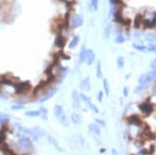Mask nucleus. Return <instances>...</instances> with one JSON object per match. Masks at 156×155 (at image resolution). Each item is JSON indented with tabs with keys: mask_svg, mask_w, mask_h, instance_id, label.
<instances>
[{
	"mask_svg": "<svg viewBox=\"0 0 156 155\" xmlns=\"http://www.w3.org/2000/svg\"><path fill=\"white\" fill-rule=\"evenodd\" d=\"M17 137L18 140L16 142V146L20 150L25 153L32 152L34 150V144L30 137H28L26 134H17Z\"/></svg>",
	"mask_w": 156,
	"mask_h": 155,
	"instance_id": "obj_1",
	"label": "nucleus"
},
{
	"mask_svg": "<svg viewBox=\"0 0 156 155\" xmlns=\"http://www.w3.org/2000/svg\"><path fill=\"white\" fill-rule=\"evenodd\" d=\"M155 78H156V71L155 69L150 71H148V73L142 75L140 77V79H139V87L137 88L136 91H140V90H142V89H145V88L147 87V85L149 84L152 80H154Z\"/></svg>",
	"mask_w": 156,
	"mask_h": 155,
	"instance_id": "obj_2",
	"label": "nucleus"
},
{
	"mask_svg": "<svg viewBox=\"0 0 156 155\" xmlns=\"http://www.w3.org/2000/svg\"><path fill=\"white\" fill-rule=\"evenodd\" d=\"M13 87H14V92H15L17 95H25V94H28L29 91L32 89L30 82H28V81L17 82Z\"/></svg>",
	"mask_w": 156,
	"mask_h": 155,
	"instance_id": "obj_3",
	"label": "nucleus"
},
{
	"mask_svg": "<svg viewBox=\"0 0 156 155\" xmlns=\"http://www.w3.org/2000/svg\"><path fill=\"white\" fill-rule=\"evenodd\" d=\"M56 92H57V87H52L50 89L45 90V92L42 94V97L39 98V103H44L46 101H48L56 94Z\"/></svg>",
	"mask_w": 156,
	"mask_h": 155,
	"instance_id": "obj_4",
	"label": "nucleus"
},
{
	"mask_svg": "<svg viewBox=\"0 0 156 155\" xmlns=\"http://www.w3.org/2000/svg\"><path fill=\"white\" fill-rule=\"evenodd\" d=\"M69 20H71V21H69L71 22V26L73 28V29L82 27L83 24H84V18H83V16L80 13L73 14Z\"/></svg>",
	"mask_w": 156,
	"mask_h": 155,
	"instance_id": "obj_5",
	"label": "nucleus"
},
{
	"mask_svg": "<svg viewBox=\"0 0 156 155\" xmlns=\"http://www.w3.org/2000/svg\"><path fill=\"white\" fill-rule=\"evenodd\" d=\"M80 96H81V100L84 101V102L86 103V105H87V106L90 108V109L93 110V111H94L95 113H99L98 107H97V106L95 104H93V102H92L91 98H90V97L87 95V94L82 93V94H80Z\"/></svg>",
	"mask_w": 156,
	"mask_h": 155,
	"instance_id": "obj_6",
	"label": "nucleus"
},
{
	"mask_svg": "<svg viewBox=\"0 0 156 155\" xmlns=\"http://www.w3.org/2000/svg\"><path fill=\"white\" fill-rule=\"evenodd\" d=\"M139 109L145 114V115H150V114L153 112V105L150 102H143L139 105Z\"/></svg>",
	"mask_w": 156,
	"mask_h": 155,
	"instance_id": "obj_7",
	"label": "nucleus"
},
{
	"mask_svg": "<svg viewBox=\"0 0 156 155\" xmlns=\"http://www.w3.org/2000/svg\"><path fill=\"white\" fill-rule=\"evenodd\" d=\"M71 100H73V107L75 110H79L81 108V96L76 90L71 93Z\"/></svg>",
	"mask_w": 156,
	"mask_h": 155,
	"instance_id": "obj_8",
	"label": "nucleus"
},
{
	"mask_svg": "<svg viewBox=\"0 0 156 155\" xmlns=\"http://www.w3.org/2000/svg\"><path fill=\"white\" fill-rule=\"evenodd\" d=\"M67 39L65 38L64 36H62L61 34H59V35H57V37L55 38V40H54V44H55V46L56 47H58V48H63L64 46L67 45Z\"/></svg>",
	"mask_w": 156,
	"mask_h": 155,
	"instance_id": "obj_9",
	"label": "nucleus"
},
{
	"mask_svg": "<svg viewBox=\"0 0 156 155\" xmlns=\"http://www.w3.org/2000/svg\"><path fill=\"white\" fill-rule=\"evenodd\" d=\"M126 121H128V123H130V125H142V119H141L140 116L137 115V114H133V115L128 116V119H126Z\"/></svg>",
	"mask_w": 156,
	"mask_h": 155,
	"instance_id": "obj_10",
	"label": "nucleus"
},
{
	"mask_svg": "<svg viewBox=\"0 0 156 155\" xmlns=\"http://www.w3.org/2000/svg\"><path fill=\"white\" fill-rule=\"evenodd\" d=\"M47 140H48V143L50 144L51 146L54 147V148L56 149L58 152H62V151H63L61 147H60L59 143L56 141V139H55L54 137H52V136H50V135H49V136H47Z\"/></svg>",
	"mask_w": 156,
	"mask_h": 155,
	"instance_id": "obj_11",
	"label": "nucleus"
},
{
	"mask_svg": "<svg viewBox=\"0 0 156 155\" xmlns=\"http://www.w3.org/2000/svg\"><path fill=\"white\" fill-rule=\"evenodd\" d=\"M56 119H57L58 123H59L62 127H64V128H69V119H67L65 112H63L62 114H60L58 117H56Z\"/></svg>",
	"mask_w": 156,
	"mask_h": 155,
	"instance_id": "obj_12",
	"label": "nucleus"
},
{
	"mask_svg": "<svg viewBox=\"0 0 156 155\" xmlns=\"http://www.w3.org/2000/svg\"><path fill=\"white\" fill-rule=\"evenodd\" d=\"M95 58H96V55H95V52L92 49H88L87 51V56H86V62L89 65H92L94 63Z\"/></svg>",
	"mask_w": 156,
	"mask_h": 155,
	"instance_id": "obj_13",
	"label": "nucleus"
},
{
	"mask_svg": "<svg viewBox=\"0 0 156 155\" xmlns=\"http://www.w3.org/2000/svg\"><path fill=\"white\" fill-rule=\"evenodd\" d=\"M80 88L85 92H89L91 90V83H90L89 78H86V79L82 80V82L80 84Z\"/></svg>",
	"mask_w": 156,
	"mask_h": 155,
	"instance_id": "obj_14",
	"label": "nucleus"
},
{
	"mask_svg": "<svg viewBox=\"0 0 156 155\" xmlns=\"http://www.w3.org/2000/svg\"><path fill=\"white\" fill-rule=\"evenodd\" d=\"M32 130L34 131V133L37 135V137L39 138V139H40L41 137H44V136L46 135V132H45V131H44L43 129L40 128V127H38V125H35V127H33Z\"/></svg>",
	"mask_w": 156,
	"mask_h": 155,
	"instance_id": "obj_15",
	"label": "nucleus"
},
{
	"mask_svg": "<svg viewBox=\"0 0 156 155\" xmlns=\"http://www.w3.org/2000/svg\"><path fill=\"white\" fill-rule=\"evenodd\" d=\"M87 51L88 49L86 47H83L80 51V54H79V62L83 63V62L86 61V56H87Z\"/></svg>",
	"mask_w": 156,
	"mask_h": 155,
	"instance_id": "obj_16",
	"label": "nucleus"
},
{
	"mask_svg": "<svg viewBox=\"0 0 156 155\" xmlns=\"http://www.w3.org/2000/svg\"><path fill=\"white\" fill-rule=\"evenodd\" d=\"M89 127H90V131H91L93 134L96 135V136H100L101 130H100V127H99L97 123H91Z\"/></svg>",
	"mask_w": 156,
	"mask_h": 155,
	"instance_id": "obj_17",
	"label": "nucleus"
},
{
	"mask_svg": "<svg viewBox=\"0 0 156 155\" xmlns=\"http://www.w3.org/2000/svg\"><path fill=\"white\" fill-rule=\"evenodd\" d=\"M71 123H73V125H81V123H82V119H81V116L79 115L78 113H73L71 115Z\"/></svg>",
	"mask_w": 156,
	"mask_h": 155,
	"instance_id": "obj_18",
	"label": "nucleus"
},
{
	"mask_svg": "<svg viewBox=\"0 0 156 155\" xmlns=\"http://www.w3.org/2000/svg\"><path fill=\"white\" fill-rule=\"evenodd\" d=\"M79 42H80V36H73V38H71V42H69V47L71 48V49H73V48H76L77 46H78Z\"/></svg>",
	"mask_w": 156,
	"mask_h": 155,
	"instance_id": "obj_19",
	"label": "nucleus"
},
{
	"mask_svg": "<svg viewBox=\"0 0 156 155\" xmlns=\"http://www.w3.org/2000/svg\"><path fill=\"white\" fill-rule=\"evenodd\" d=\"M64 112L63 110V107H62L61 105L57 104V105H55L54 108H53V113H54L55 117H58V116L60 115V114H62Z\"/></svg>",
	"mask_w": 156,
	"mask_h": 155,
	"instance_id": "obj_20",
	"label": "nucleus"
},
{
	"mask_svg": "<svg viewBox=\"0 0 156 155\" xmlns=\"http://www.w3.org/2000/svg\"><path fill=\"white\" fill-rule=\"evenodd\" d=\"M40 111V117H42L43 121H47L48 119V110L46 107H41L39 109Z\"/></svg>",
	"mask_w": 156,
	"mask_h": 155,
	"instance_id": "obj_21",
	"label": "nucleus"
},
{
	"mask_svg": "<svg viewBox=\"0 0 156 155\" xmlns=\"http://www.w3.org/2000/svg\"><path fill=\"white\" fill-rule=\"evenodd\" d=\"M142 22H143V16L142 14H137V16H136V18H135V22H134V26H135L136 29L141 27Z\"/></svg>",
	"mask_w": 156,
	"mask_h": 155,
	"instance_id": "obj_22",
	"label": "nucleus"
},
{
	"mask_svg": "<svg viewBox=\"0 0 156 155\" xmlns=\"http://www.w3.org/2000/svg\"><path fill=\"white\" fill-rule=\"evenodd\" d=\"M25 115L29 117H38L40 116V111L39 110H29L25 112Z\"/></svg>",
	"mask_w": 156,
	"mask_h": 155,
	"instance_id": "obj_23",
	"label": "nucleus"
},
{
	"mask_svg": "<svg viewBox=\"0 0 156 155\" xmlns=\"http://www.w3.org/2000/svg\"><path fill=\"white\" fill-rule=\"evenodd\" d=\"M143 136H144V137L146 138V139H149V140L155 139V135H154L153 133H152L151 131H150L148 128H147L146 131H145V132L143 133Z\"/></svg>",
	"mask_w": 156,
	"mask_h": 155,
	"instance_id": "obj_24",
	"label": "nucleus"
},
{
	"mask_svg": "<svg viewBox=\"0 0 156 155\" xmlns=\"http://www.w3.org/2000/svg\"><path fill=\"white\" fill-rule=\"evenodd\" d=\"M96 75L98 79H102V66H101L100 60H98L96 64Z\"/></svg>",
	"mask_w": 156,
	"mask_h": 155,
	"instance_id": "obj_25",
	"label": "nucleus"
},
{
	"mask_svg": "<svg viewBox=\"0 0 156 155\" xmlns=\"http://www.w3.org/2000/svg\"><path fill=\"white\" fill-rule=\"evenodd\" d=\"M124 41H126V38H124V35H122V34L117 35V36L114 38V43H116V44H122Z\"/></svg>",
	"mask_w": 156,
	"mask_h": 155,
	"instance_id": "obj_26",
	"label": "nucleus"
},
{
	"mask_svg": "<svg viewBox=\"0 0 156 155\" xmlns=\"http://www.w3.org/2000/svg\"><path fill=\"white\" fill-rule=\"evenodd\" d=\"M116 65L119 69H122L124 65V58L122 56H119L118 58L116 59Z\"/></svg>",
	"mask_w": 156,
	"mask_h": 155,
	"instance_id": "obj_27",
	"label": "nucleus"
},
{
	"mask_svg": "<svg viewBox=\"0 0 156 155\" xmlns=\"http://www.w3.org/2000/svg\"><path fill=\"white\" fill-rule=\"evenodd\" d=\"M23 109H25V105L22 104V103H17V104L11 105V110H14V111H17V110H23Z\"/></svg>",
	"mask_w": 156,
	"mask_h": 155,
	"instance_id": "obj_28",
	"label": "nucleus"
},
{
	"mask_svg": "<svg viewBox=\"0 0 156 155\" xmlns=\"http://www.w3.org/2000/svg\"><path fill=\"white\" fill-rule=\"evenodd\" d=\"M110 33H111V26L108 25V26H106V28L104 29V34H103L104 39H108V38H109V37H110Z\"/></svg>",
	"mask_w": 156,
	"mask_h": 155,
	"instance_id": "obj_29",
	"label": "nucleus"
},
{
	"mask_svg": "<svg viewBox=\"0 0 156 155\" xmlns=\"http://www.w3.org/2000/svg\"><path fill=\"white\" fill-rule=\"evenodd\" d=\"M103 88H104V91H105V94L106 95H109V92H110V89H109V83L106 79L103 80Z\"/></svg>",
	"mask_w": 156,
	"mask_h": 155,
	"instance_id": "obj_30",
	"label": "nucleus"
},
{
	"mask_svg": "<svg viewBox=\"0 0 156 155\" xmlns=\"http://www.w3.org/2000/svg\"><path fill=\"white\" fill-rule=\"evenodd\" d=\"M98 4H99V0H91V9L93 11H96L98 9Z\"/></svg>",
	"mask_w": 156,
	"mask_h": 155,
	"instance_id": "obj_31",
	"label": "nucleus"
},
{
	"mask_svg": "<svg viewBox=\"0 0 156 155\" xmlns=\"http://www.w3.org/2000/svg\"><path fill=\"white\" fill-rule=\"evenodd\" d=\"M133 48H134V49H136V50H138V51L146 50V47H145L144 45H142V44H134Z\"/></svg>",
	"mask_w": 156,
	"mask_h": 155,
	"instance_id": "obj_32",
	"label": "nucleus"
},
{
	"mask_svg": "<svg viewBox=\"0 0 156 155\" xmlns=\"http://www.w3.org/2000/svg\"><path fill=\"white\" fill-rule=\"evenodd\" d=\"M146 49L148 51H150V52H156V44L150 43L149 45H148V47L146 48Z\"/></svg>",
	"mask_w": 156,
	"mask_h": 155,
	"instance_id": "obj_33",
	"label": "nucleus"
},
{
	"mask_svg": "<svg viewBox=\"0 0 156 155\" xmlns=\"http://www.w3.org/2000/svg\"><path fill=\"white\" fill-rule=\"evenodd\" d=\"M95 121H96V123L99 125V127H102V128H104L106 125V123L103 121V119H95Z\"/></svg>",
	"mask_w": 156,
	"mask_h": 155,
	"instance_id": "obj_34",
	"label": "nucleus"
},
{
	"mask_svg": "<svg viewBox=\"0 0 156 155\" xmlns=\"http://www.w3.org/2000/svg\"><path fill=\"white\" fill-rule=\"evenodd\" d=\"M103 92L102 91H99L98 94H97V99H98L99 102H102V99H103Z\"/></svg>",
	"mask_w": 156,
	"mask_h": 155,
	"instance_id": "obj_35",
	"label": "nucleus"
},
{
	"mask_svg": "<svg viewBox=\"0 0 156 155\" xmlns=\"http://www.w3.org/2000/svg\"><path fill=\"white\" fill-rule=\"evenodd\" d=\"M146 40L147 41H156V37L155 36H153V35H148L147 36V38H146Z\"/></svg>",
	"mask_w": 156,
	"mask_h": 155,
	"instance_id": "obj_36",
	"label": "nucleus"
},
{
	"mask_svg": "<svg viewBox=\"0 0 156 155\" xmlns=\"http://www.w3.org/2000/svg\"><path fill=\"white\" fill-rule=\"evenodd\" d=\"M128 95V88L124 87V97H126Z\"/></svg>",
	"mask_w": 156,
	"mask_h": 155,
	"instance_id": "obj_37",
	"label": "nucleus"
},
{
	"mask_svg": "<svg viewBox=\"0 0 156 155\" xmlns=\"http://www.w3.org/2000/svg\"><path fill=\"white\" fill-rule=\"evenodd\" d=\"M111 153H112V155H119V153H118V151L116 150L115 148H113L112 150H111Z\"/></svg>",
	"mask_w": 156,
	"mask_h": 155,
	"instance_id": "obj_38",
	"label": "nucleus"
},
{
	"mask_svg": "<svg viewBox=\"0 0 156 155\" xmlns=\"http://www.w3.org/2000/svg\"><path fill=\"white\" fill-rule=\"evenodd\" d=\"M151 67H152V69H156V58L153 60V61H152V63H151Z\"/></svg>",
	"mask_w": 156,
	"mask_h": 155,
	"instance_id": "obj_39",
	"label": "nucleus"
},
{
	"mask_svg": "<svg viewBox=\"0 0 156 155\" xmlns=\"http://www.w3.org/2000/svg\"><path fill=\"white\" fill-rule=\"evenodd\" d=\"M5 98V96L4 95H1V94H0V99H4Z\"/></svg>",
	"mask_w": 156,
	"mask_h": 155,
	"instance_id": "obj_40",
	"label": "nucleus"
},
{
	"mask_svg": "<svg viewBox=\"0 0 156 155\" xmlns=\"http://www.w3.org/2000/svg\"><path fill=\"white\" fill-rule=\"evenodd\" d=\"M1 86H2V85H1V83H0V90H1Z\"/></svg>",
	"mask_w": 156,
	"mask_h": 155,
	"instance_id": "obj_41",
	"label": "nucleus"
},
{
	"mask_svg": "<svg viewBox=\"0 0 156 155\" xmlns=\"http://www.w3.org/2000/svg\"><path fill=\"white\" fill-rule=\"evenodd\" d=\"M132 155H134V154H132Z\"/></svg>",
	"mask_w": 156,
	"mask_h": 155,
	"instance_id": "obj_42",
	"label": "nucleus"
}]
</instances>
